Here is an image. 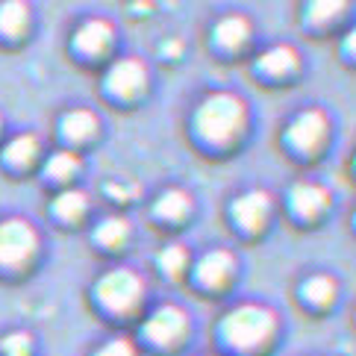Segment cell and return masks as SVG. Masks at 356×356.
<instances>
[{"label": "cell", "mask_w": 356, "mask_h": 356, "mask_svg": "<svg viewBox=\"0 0 356 356\" xmlns=\"http://www.w3.org/2000/svg\"><path fill=\"white\" fill-rule=\"evenodd\" d=\"M245 127V104L233 95H212L197 109V130L212 145H224L236 138Z\"/></svg>", "instance_id": "1"}, {"label": "cell", "mask_w": 356, "mask_h": 356, "mask_svg": "<svg viewBox=\"0 0 356 356\" xmlns=\"http://www.w3.org/2000/svg\"><path fill=\"white\" fill-rule=\"evenodd\" d=\"M274 327H277L274 312L262 309V307H238L236 312L224 318V339L230 341L233 348L253 350L271 339Z\"/></svg>", "instance_id": "2"}, {"label": "cell", "mask_w": 356, "mask_h": 356, "mask_svg": "<svg viewBox=\"0 0 356 356\" xmlns=\"http://www.w3.org/2000/svg\"><path fill=\"white\" fill-rule=\"evenodd\" d=\"M97 298H100V303H106L109 309L130 312L138 303V298H142V280H138L133 271H127V268L109 271L97 283Z\"/></svg>", "instance_id": "3"}, {"label": "cell", "mask_w": 356, "mask_h": 356, "mask_svg": "<svg viewBox=\"0 0 356 356\" xmlns=\"http://www.w3.org/2000/svg\"><path fill=\"white\" fill-rule=\"evenodd\" d=\"M35 250V233L27 221H3L0 224V265H24Z\"/></svg>", "instance_id": "4"}, {"label": "cell", "mask_w": 356, "mask_h": 356, "mask_svg": "<svg viewBox=\"0 0 356 356\" xmlns=\"http://www.w3.org/2000/svg\"><path fill=\"white\" fill-rule=\"evenodd\" d=\"M145 83H147V71H145V65L138 59L115 62L112 71H109V80H106L109 92L118 95V97H136L145 88Z\"/></svg>", "instance_id": "5"}, {"label": "cell", "mask_w": 356, "mask_h": 356, "mask_svg": "<svg viewBox=\"0 0 356 356\" xmlns=\"http://www.w3.org/2000/svg\"><path fill=\"white\" fill-rule=\"evenodd\" d=\"M186 315L174 307H162L150 321L145 324V333L150 341H156V345H174V341H180L183 333H186Z\"/></svg>", "instance_id": "6"}, {"label": "cell", "mask_w": 356, "mask_h": 356, "mask_svg": "<svg viewBox=\"0 0 356 356\" xmlns=\"http://www.w3.org/2000/svg\"><path fill=\"white\" fill-rule=\"evenodd\" d=\"M324 136H327V118L321 115V112H315V109L298 115L289 127V142L295 145L298 150H315L318 145L324 142Z\"/></svg>", "instance_id": "7"}, {"label": "cell", "mask_w": 356, "mask_h": 356, "mask_svg": "<svg viewBox=\"0 0 356 356\" xmlns=\"http://www.w3.org/2000/svg\"><path fill=\"white\" fill-rule=\"evenodd\" d=\"M271 212V197L265 192H248L241 195L236 203H233V215L241 227H248V230H257V227L265 224Z\"/></svg>", "instance_id": "8"}, {"label": "cell", "mask_w": 356, "mask_h": 356, "mask_svg": "<svg viewBox=\"0 0 356 356\" xmlns=\"http://www.w3.org/2000/svg\"><path fill=\"white\" fill-rule=\"evenodd\" d=\"M233 268H236V259L230 257V253L227 250H212L197 262V280L200 283H207V286H212V289H221L227 280L233 277Z\"/></svg>", "instance_id": "9"}, {"label": "cell", "mask_w": 356, "mask_h": 356, "mask_svg": "<svg viewBox=\"0 0 356 356\" xmlns=\"http://www.w3.org/2000/svg\"><path fill=\"white\" fill-rule=\"evenodd\" d=\"M291 207H295V212H300L303 218H315L318 212H324L330 207V195L321 186L298 183L295 188H291Z\"/></svg>", "instance_id": "10"}, {"label": "cell", "mask_w": 356, "mask_h": 356, "mask_svg": "<svg viewBox=\"0 0 356 356\" xmlns=\"http://www.w3.org/2000/svg\"><path fill=\"white\" fill-rule=\"evenodd\" d=\"M109 42H112V30L106 21H88L77 33V47L83 54H104Z\"/></svg>", "instance_id": "11"}, {"label": "cell", "mask_w": 356, "mask_h": 356, "mask_svg": "<svg viewBox=\"0 0 356 356\" xmlns=\"http://www.w3.org/2000/svg\"><path fill=\"white\" fill-rule=\"evenodd\" d=\"M259 68L265 74H271V77H286V74H291L298 68V56H295V50L291 47H271L268 54H265L259 59Z\"/></svg>", "instance_id": "12"}, {"label": "cell", "mask_w": 356, "mask_h": 356, "mask_svg": "<svg viewBox=\"0 0 356 356\" xmlns=\"http://www.w3.org/2000/svg\"><path fill=\"white\" fill-rule=\"evenodd\" d=\"M95 130H97V118L88 109L68 112L65 121H62V133H65V138H71V142H83V138H88Z\"/></svg>", "instance_id": "13"}, {"label": "cell", "mask_w": 356, "mask_h": 356, "mask_svg": "<svg viewBox=\"0 0 356 356\" xmlns=\"http://www.w3.org/2000/svg\"><path fill=\"white\" fill-rule=\"evenodd\" d=\"M248 33H250L248 21L238 18V15H230L215 27V39H218V44H224V47H241L248 42Z\"/></svg>", "instance_id": "14"}, {"label": "cell", "mask_w": 356, "mask_h": 356, "mask_svg": "<svg viewBox=\"0 0 356 356\" xmlns=\"http://www.w3.org/2000/svg\"><path fill=\"white\" fill-rule=\"evenodd\" d=\"M188 207H192V200H188L183 192H165L159 200H156V215L159 218H168V221H177L183 218V215L188 212Z\"/></svg>", "instance_id": "15"}, {"label": "cell", "mask_w": 356, "mask_h": 356, "mask_svg": "<svg viewBox=\"0 0 356 356\" xmlns=\"http://www.w3.org/2000/svg\"><path fill=\"white\" fill-rule=\"evenodd\" d=\"M35 150H39V142H35V136H15L12 142L6 145V159L12 165H30L35 159Z\"/></svg>", "instance_id": "16"}, {"label": "cell", "mask_w": 356, "mask_h": 356, "mask_svg": "<svg viewBox=\"0 0 356 356\" xmlns=\"http://www.w3.org/2000/svg\"><path fill=\"white\" fill-rule=\"evenodd\" d=\"M27 18H30V12H27L24 3L0 6V30L9 33V35H15V33H21L24 27H27Z\"/></svg>", "instance_id": "17"}, {"label": "cell", "mask_w": 356, "mask_h": 356, "mask_svg": "<svg viewBox=\"0 0 356 356\" xmlns=\"http://www.w3.org/2000/svg\"><path fill=\"white\" fill-rule=\"evenodd\" d=\"M130 236V224L124 218H109L97 227V241L106 248H115V245H124V238Z\"/></svg>", "instance_id": "18"}, {"label": "cell", "mask_w": 356, "mask_h": 356, "mask_svg": "<svg viewBox=\"0 0 356 356\" xmlns=\"http://www.w3.org/2000/svg\"><path fill=\"white\" fill-rule=\"evenodd\" d=\"M54 209H56L59 218H65V221L80 218V215L86 212V195L83 192H65L62 197H56Z\"/></svg>", "instance_id": "19"}, {"label": "cell", "mask_w": 356, "mask_h": 356, "mask_svg": "<svg viewBox=\"0 0 356 356\" xmlns=\"http://www.w3.org/2000/svg\"><path fill=\"white\" fill-rule=\"evenodd\" d=\"M303 295H307L312 303H327V300H333V295H336L333 280H330V277H312L309 283L303 286Z\"/></svg>", "instance_id": "20"}, {"label": "cell", "mask_w": 356, "mask_h": 356, "mask_svg": "<svg viewBox=\"0 0 356 356\" xmlns=\"http://www.w3.org/2000/svg\"><path fill=\"white\" fill-rule=\"evenodd\" d=\"M186 262H188V253H186V248H180V245H168L162 253H159V265L168 274H180L183 268H186Z\"/></svg>", "instance_id": "21"}, {"label": "cell", "mask_w": 356, "mask_h": 356, "mask_svg": "<svg viewBox=\"0 0 356 356\" xmlns=\"http://www.w3.org/2000/svg\"><path fill=\"white\" fill-rule=\"evenodd\" d=\"M80 168V159L71 154V150H62V154H56L54 159L47 162V171L54 174V177H68Z\"/></svg>", "instance_id": "22"}, {"label": "cell", "mask_w": 356, "mask_h": 356, "mask_svg": "<svg viewBox=\"0 0 356 356\" xmlns=\"http://www.w3.org/2000/svg\"><path fill=\"white\" fill-rule=\"evenodd\" d=\"M341 9H345V3H327V0H321V3L309 6V21H315V24L330 21V18H336Z\"/></svg>", "instance_id": "23"}, {"label": "cell", "mask_w": 356, "mask_h": 356, "mask_svg": "<svg viewBox=\"0 0 356 356\" xmlns=\"http://www.w3.org/2000/svg\"><path fill=\"white\" fill-rule=\"evenodd\" d=\"M3 350H6L9 356H27V350H30V339L24 336V333L9 336V339L3 341Z\"/></svg>", "instance_id": "24"}, {"label": "cell", "mask_w": 356, "mask_h": 356, "mask_svg": "<svg viewBox=\"0 0 356 356\" xmlns=\"http://www.w3.org/2000/svg\"><path fill=\"white\" fill-rule=\"evenodd\" d=\"M97 356H136V353H133V345L127 339H115V341H109V345L100 348Z\"/></svg>", "instance_id": "25"}]
</instances>
